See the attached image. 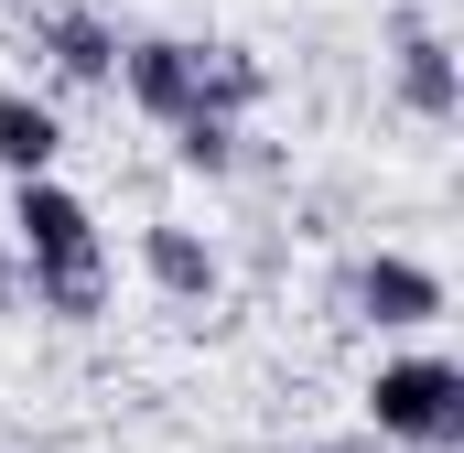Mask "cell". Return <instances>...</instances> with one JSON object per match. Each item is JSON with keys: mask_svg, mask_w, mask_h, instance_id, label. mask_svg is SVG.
Here are the masks:
<instances>
[{"mask_svg": "<svg viewBox=\"0 0 464 453\" xmlns=\"http://www.w3.org/2000/svg\"><path fill=\"white\" fill-rule=\"evenodd\" d=\"M0 237H11V259H22V281H44V270H98L109 259V237H98V206L76 195V184H11V217H0Z\"/></svg>", "mask_w": 464, "mask_h": 453, "instance_id": "3957f363", "label": "cell"}, {"mask_svg": "<svg viewBox=\"0 0 464 453\" xmlns=\"http://www.w3.org/2000/svg\"><path fill=\"white\" fill-rule=\"evenodd\" d=\"M303 453H378L367 432H335V443H303Z\"/></svg>", "mask_w": 464, "mask_h": 453, "instance_id": "7c38bea8", "label": "cell"}, {"mask_svg": "<svg viewBox=\"0 0 464 453\" xmlns=\"http://www.w3.org/2000/svg\"><path fill=\"white\" fill-rule=\"evenodd\" d=\"M195 76H206V119H237L270 98V65H259V43H195Z\"/></svg>", "mask_w": 464, "mask_h": 453, "instance_id": "9c48e42d", "label": "cell"}, {"mask_svg": "<svg viewBox=\"0 0 464 453\" xmlns=\"http://www.w3.org/2000/svg\"><path fill=\"white\" fill-rule=\"evenodd\" d=\"M119 98L151 119V130H184V119H206L195 33H130V43H119Z\"/></svg>", "mask_w": 464, "mask_h": 453, "instance_id": "5b68a950", "label": "cell"}, {"mask_svg": "<svg viewBox=\"0 0 464 453\" xmlns=\"http://www.w3.org/2000/svg\"><path fill=\"white\" fill-rule=\"evenodd\" d=\"M140 281H151L162 303L206 313V303L227 292V248H217L195 217H151V226H140Z\"/></svg>", "mask_w": 464, "mask_h": 453, "instance_id": "8992f818", "label": "cell"}, {"mask_svg": "<svg viewBox=\"0 0 464 453\" xmlns=\"http://www.w3.org/2000/svg\"><path fill=\"white\" fill-rule=\"evenodd\" d=\"M0 313H22V259H11V237H0Z\"/></svg>", "mask_w": 464, "mask_h": 453, "instance_id": "8fae6325", "label": "cell"}, {"mask_svg": "<svg viewBox=\"0 0 464 453\" xmlns=\"http://www.w3.org/2000/svg\"><path fill=\"white\" fill-rule=\"evenodd\" d=\"M119 43H130V33H119L98 0H44V11H33V54H44L65 87H119Z\"/></svg>", "mask_w": 464, "mask_h": 453, "instance_id": "52a82bcc", "label": "cell"}, {"mask_svg": "<svg viewBox=\"0 0 464 453\" xmlns=\"http://www.w3.org/2000/svg\"><path fill=\"white\" fill-rule=\"evenodd\" d=\"M367 443L378 453H464V367L443 345H400L367 378Z\"/></svg>", "mask_w": 464, "mask_h": 453, "instance_id": "6da1fadb", "label": "cell"}, {"mask_svg": "<svg viewBox=\"0 0 464 453\" xmlns=\"http://www.w3.org/2000/svg\"><path fill=\"white\" fill-rule=\"evenodd\" d=\"M389 98L421 119V130H454L464 119V54H454V33H443L421 0L389 11Z\"/></svg>", "mask_w": 464, "mask_h": 453, "instance_id": "277c9868", "label": "cell"}, {"mask_svg": "<svg viewBox=\"0 0 464 453\" xmlns=\"http://www.w3.org/2000/svg\"><path fill=\"white\" fill-rule=\"evenodd\" d=\"M335 303H346L356 324H378V335H432V324L454 313L443 270L411 259V248H356L346 270H335Z\"/></svg>", "mask_w": 464, "mask_h": 453, "instance_id": "7a4b0ae2", "label": "cell"}, {"mask_svg": "<svg viewBox=\"0 0 464 453\" xmlns=\"http://www.w3.org/2000/svg\"><path fill=\"white\" fill-rule=\"evenodd\" d=\"M270 453H292V443H270Z\"/></svg>", "mask_w": 464, "mask_h": 453, "instance_id": "4fadbf2b", "label": "cell"}, {"mask_svg": "<svg viewBox=\"0 0 464 453\" xmlns=\"http://www.w3.org/2000/svg\"><path fill=\"white\" fill-rule=\"evenodd\" d=\"M54 162H65V119H54V98L0 87V173H11V184H44Z\"/></svg>", "mask_w": 464, "mask_h": 453, "instance_id": "ba28073f", "label": "cell"}, {"mask_svg": "<svg viewBox=\"0 0 464 453\" xmlns=\"http://www.w3.org/2000/svg\"><path fill=\"white\" fill-rule=\"evenodd\" d=\"M173 162H184L195 184H227L237 162H248V130H237V119H184V130H173Z\"/></svg>", "mask_w": 464, "mask_h": 453, "instance_id": "30bf717a", "label": "cell"}]
</instances>
